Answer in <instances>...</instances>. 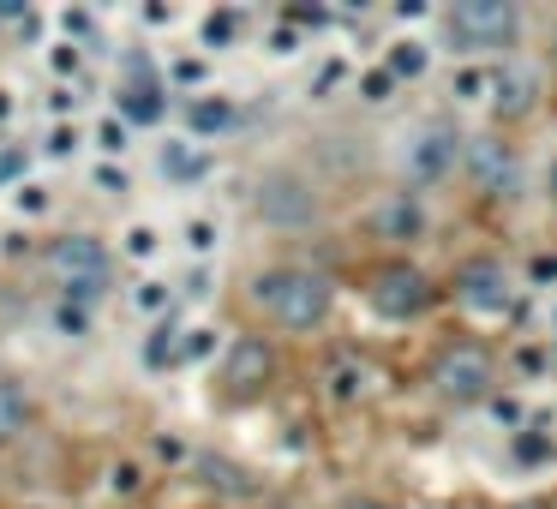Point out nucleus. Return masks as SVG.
<instances>
[{
    "label": "nucleus",
    "instance_id": "30",
    "mask_svg": "<svg viewBox=\"0 0 557 509\" xmlns=\"http://www.w3.org/2000/svg\"><path fill=\"white\" fill-rule=\"evenodd\" d=\"M540 456H552V438H522V462H540Z\"/></svg>",
    "mask_w": 557,
    "mask_h": 509
},
{
    "label": "nucleus",
    "instance_id": "23",
    "mask_svg": "<svg viewBox=\"0 0 557 509\" xmlns=\"http://www.w3.org/2000/svg\"><path fill=\"white\" fill-rule=\"evenodd\" d=\"M132 300H138V312H162V306H168V288H162V282H144Z\"/></svg>",
    "mask_w": 557,
    "mask_h": 509
},
{
    "label": "nucleus",
    "instance_id": "11",
    "mask_svg": "<svg viewBox=\"0 0 557 509\" xmlns=\"http://www.w3.org/2000/svg\"><path fill=\"white\" fill-rule=\"evenodd\" d=\"M270 372H276V354L258 336H240L228 348V360H222V384L228 390H258V384H270Z\"/></svg>",
    "mask_w": 557,
    "mask_h": 509
},
{
    "label": "nucleus",
    "instance_id": "26",
    "mask_svg": "<svg viewBox=\"0 0 557 509\" xmlns=\"http://www.w3.org/2000/svg\"><path fill=\"white\" fill-rule=\"evenodd\" d=\"M186 240H192V252H210V246H216V228H210V222H192Z\"/></svg>",
    "mask_w": 557,
    "mask_h": 509
},
{
    "label": "nucleus",
    "instance_id": "18",
    "mask_svg": "<svg viewBox=\"0 0 557 509\" xmlns=\"http://www.w3.org/2000/svg\"><path fill=\"white\" fill-rule=\"evenodd\" d=\"M162 174H174V180H198V174H204V156L186 150V144H168V150H162Z\"/></svg>",
    "mask_w": 557,
    "mask_h": 509
},
{
    "label": "nucleus",
    "instance_id": "27",
    "mask_svg": "<svg viewBox=\"0 0 557 509\" xmlns=\"http://www.w3.org/2000/svg\"><path fill=\"white\" fill-rule=\"evenodd\" d=\"M126 252L150 258V252H156V234H150V228H132V234H126Z\"/></svg>",
    "mask_w": 557,
    "mask_h": 509
},
{
    "label": "nucleus",
    "instance_id": "28",
    "mask_svg": "<svg viewBox=\"0 0 557 509\" xmlns=\"http://www.w3.org/2000/svg\"><path fill=\"white\" fill-rule=\"evenodd\" d=\"M102 150H126V132H120V120H102Z\"/></svg>",
    "mask_w": 557,
    "mask_h": 509
},
{
    "label": "nucleus",
    "instance_id": "21",
    "mask_svg": "<svg viewBox=\"0 0 557 509\" xmlns=\"http://www.w3.org/2000/svg\"><path fill=\"white\" fill-rule=\"evenodd\" d=\"M360 90H366V102H390V90H396V78H390V66H378V72H366V78H360Z\"/></svg>",
    "mask_w": 557,
    "mask_h": 509
},
{
    "label": "nucleus",
    "instance_id": "15",
    "mask_svg": "<svg viewBox=\"0 0 557 509\" xmlns=\"http://www.w3.org/2000/svg\"><path fill=\"white\" fill-rule=\"evenodd\" d=\"M120 108H126V120H162V96H156V84L144 78V84H126V96H120Z\"/></svg>",
    "mask_w": 557,
    "mask_h": 509
},
{
    "label": "nucleus",
    "instance_id": "16",
    "mask_svg": "<svg viewBox=\"0 0 557 509\" xmlns=\"http://www.w3.org/2000/svg\"><path fill=\"white\" fill-rule=\"evenodd\" d=\"M180 336H186V330H180L174 318H168V324H156V336H150L144 360H150V366H174V360H180Z\"/></svg>",
    "mask_w": 557,
    "mask_h": 509
},
{
    "label": "nucleus",
    "instance_id": "24",
    "mask_svg": "<svg viewBox=\"0 0 557 509\" xmlns=\"http://www.w3.org/2000/svg\"><path fill=\"white\" fill-rule=\"evenodd\" d=\"M210 354V330H186L180 336V360H204Z\"/></svg>",
    "mask_w": 557,
    "mask_h": 509
},
{
    "label": "nucleus",
    "instance_id": "1",
    "mask_svg": "<svg viewBox=\"0 0 557 509\" xmlns=\"http://www.w3.org/2000/svg\"><path fill=\"white\" fill-rule=\"evenodd\" d=\"M252 306L282 324V330H318L336 306V288L324 270H306V264H276V270H258L252 276Z\"/></svg>",
    "mask_w": 557,
    "mask_h": 509
},
{
    "label": "nucleus",
    "instance_id": "13",
    "mask_svg": "<svg viewBox=\"0 0 557 509\" xmlns=\"http://www.w3.org/2000/svg\"><path fill=\"white\" fill-rule=\"evenodd\" d=\"M192 468H198V480H204L210 492H222V498H258V480H252L246 468H234L228 456H192Z\"/></svg>",
    "mask_w": 557,
    "mask_h": 509
},
{
    "label": "nucleus",
    "instance_id": "3",
    "mask_svg": "<svg viewBox=\"0 0 557 509\" xmlns=\"http://www.w3.org/2000/svg\"><path fill=\"white\" fill-rule=\"evenodd\" d=\"M48 276L66 288V300L90 306V300L108 294V282H114V258H108L102 240H90V234H66V240L48 246Z\"/></svg>",
    "mask_w": 557,
    "mask_h": 509
},
{
    "label": "nucleus",
    "instance_id": "35",
    "mask_svg": "<svg viewBox=\"0 0 557 509\" xmlns=\"http://www.w3.org/2000/svg\"><path fill=\"white\" fill-rule=\"evenodd\" d=\"M552 342H557V300H552Z\"/></svg>",
    "mask_w": 557,
    "mask_h": 509
},
{
    "label": "nucleus",
    "instance_id": "12",
    "mask_svg": "<svg viewBox=\"0 0 557 509\" xmlns=\"http://www.w3.org/2000/svg\"><path fill=\"white\" fill-rule=\"evenodd\" d=\"M372 222H378L384 240H420V234H426V204H420L414 192H390Z\"/></svg>",
    "mask_w": 557,
    "mask_h": 509
},
{
    "label": "nucleus",
    "instance_id": "9",
    "mask_svg": "<svg viewBox=\"0 0 557 509\" xmlns=\"http://www.w3.org/2000/svg\"><path fill=\"white\" fill-rule=\"evenodd\" d=\"M540 90H546V78H540V66H528V60H504V66L492 72V108H498L504 120L534 114Z\"/></svg>",
    "mask_w": 557,
    "mask_h": 509
},
{
    "label": "nucleus",
    "instance_id": "29",
    "mask_svg": "<svg viewBox=\"0 0 557 509\" xmlns=\"http://www.w3.org/2000/svg\"><path fill=\"white\" fill-rule=\"evenodd\" d=\"M492 414H498L504 426H516V420H522V402H516V396H504V402H492Z\"/></svg>",
    "mask_w": 557,
    "mask_h": 509
},
{
    "label": "nucleus",
    "instance_id": "25",
    "mask_svg": "<svg viewBox=\"0 0 557 509\" xmlns=\"http://www.w3.org/2000/svg\"><path fill=\"white\" fill-rule=\"evenodd\" d=\"M204 36H210V42H228V36H234V12H216V18L204 24Z\"/></svg>",
    "mask_w": 557,
    "mask_h": 509
},
{
    "label": "nucleus",
    "instance_id": "22",
    "mask_svg": "<svg viewBox=\"0 0 557 509\" xmlns=\"http://www.w3.org/2000/svg\"><path fill=\"white\" fill-rule=\"evenodd\" d=\"M456 90H462V96H480V90H492V72L468 66V72H456Z\"/></svg>",
    "mask_w": 557,
    "mask_h": 509
},
{
    "label": "nucleus",
    "instance_id": "5",
    "mask_svg": "<svg viewBox=\"0 0 557 509\" xmlns=\"http://www.w3.org/2000/svg\"><path fill=\"white\" fill-rule=\"evenodd\" d=\"M456 162H462V138L444 120H420L396 150V168L408 186H438L444 174H456Z\"/></svg>",
    "mask_w": 557,
    "mask_h": 509
},
{
    "label": "nucleus",
    "instance_id": "7",
    "mask_svg": "<svg viewBox=\"0 0 557 509\" xmlns=\"http://www.w3.org/2000/svg\"><path fill=\"white\" fill-rule=\"evenodd\" d=\"M252 204H258V216L270 228H312L318 222V192L300 174H264L258 192H252Z\"/></svg>",
    "mask_w": 557,
    "mask_h": 509
},
{
    "label": "nucleus",
    "instance_id": "2",
    "mask_svg": "<svg viewBox=\"0 0 557 509\" xmlns=\"http://www.w3.org/2000/svg\"><path fill=\"white\" fill-rule=\"evenodd\" d=\"M444 30L456 54H504L522 36V6L516 0H462L444 12Z\"/></svg>",
    "mask_w": 557,
    "mask_h": 509
},
{
    "label": "nucleus",
    "instance_id": "17",
    "mask_svg": "<svg viewBox=\"0 0 557 509\" xmlns=\"http://www.w3.org/2000/svg\"><path fill=\"white\" fill-rule=\"evenodd\" d=\"M426 72V42H396L390 48V78H420Z\"/></svg>",
    "mask_w": 557,
    "mask_h": 509
},
{
    "label": "nucleus",
    "instance_id": "31",
    "mask_svg": "<svg viewBox=\"0 0 557 509\" xmlns=\"http://www.w3.org/2000/svg\"><path fill=\"white\" fill-rule=\"evenodd\" d=\"M18 168H24V150H6V156H0V186L18 180Z\"/></svg>",
    "mask_w": 557,
    "mask_h": 509
},
{
    "label": "nucleus",
    "instance_id": "20",
    "mask_svg": "<svg viewBox=\"0 0 557 509\" xmlns=\"http://www.w3.org/2000/svg\"><path fill=\"white\" fill-rule=\"evenodd\" d=\"M186 120H192L198 132H222V126L234 120V108H228V102H192V108H186Z\"/></svg>",
    "mask_w": 557,
    "mask_h": 509
},
{
    "label": "nucleus",
    "instance_id": "19",
    "mask_svg": "<svg viewBox=\"0 0 557 509\" xmlns=\"http://www.w3.org/2000/svg\"><path fill=\"white\" fill-rule=\"evenodd\" d=\"M360 390H366V372H360L354 360H342V366H330V396H336V402H354Z\"/></svg>",
    "mask_w": 557,
    "mask_h": 509
},
{
    "label": "nucleus",
    "instance_id": "34",
    "mask_svg": "<svg viewBox=\"0 0 557 509\" xmlns=\"http://www.w3.org/2000/svg\"><path fill=\"white\" fill-rule=\"evenodd\" d=\"M546 198H557V156L546 162Z\"/></svg>",
    "mask_w": 557,
    "mask_h": 509
},
{
    "label": "nucleus",
    "instance_id": "4",
    "mask_svg": "<svg viewBox=\"0 0 557 509\" xmlns=\"http://www.w3.org/2000/svg\"><path fill=\"white\" fill-rule=\"evenodd\" d=\"M432 384H438L444 402L474 408V402L492 396V384H498V360H492V348H480V342H450V348L432 360Z\"/></svg>",
    "mask_w": 557,
    "mask_h": 509
},
{
    "label": "nucleus",
    "instance_id": "10",
    "mask_svg": "<svg viewBox=\"0 0 557 509\" xmlns=\"http://www.w3.org/2000/svg\"><path fill=\"white\" fill-rule=\"evenodd\" d=\"M462 168L486 186V192H510L516 186V150L504 138H468L462 144Z\"/></svg>",
    "mask_w": 557,
    "mask_h": 509
},
{
    "label": "nucleus",
    "instance_id": "14",
    "mask_svg": "<svg viewBox=\"0 0 557 509\" xmlns=\"http://www.w3.org/2000/svg\"><path fill=\"white\" fill-rule=\"evenodd\" d=\"M24 432H30V396H24V384L0 378V444H12Z\"/></svg>",
    "mask_w": 557,
    "mask_h": 509
},
{
    "label": "nucleus",
    "instance_id": "8",
    "mask_svg": "<svg viewBox=\"0 0 557 509\" xmlns=\"http://www.w3.org/2000/svg\"><path fill=\"white\" fill-rule=\"evenodd\" d=\"M456 300H462L468 312H480V318H498V312L516 300L504 258H492V252H480V258H462V270H456Z\"/></svg>",
    "mask_w": 557,
    "mask_h": 509
},
{
    "label": "nucleus",
    "instance_id": "32",
    "mask_svg": "<svg viewBox=\"0 0 557 509\" xmlns=\"http://www.w3.org/2000/svg\"><path fill=\"white\" fill-rule=\"evenodd\" d=\"M342 509H396V504H384V498H372V492H360V498H348Z\"/></svg>",
    "mask_w": 557,
    "mask_h": 509
},
{
    "label": "nucleus",
    "instance_id": "33",
    "mask_svg": "<svg viewBox=\"0 0 557 509\" xmlns=\"http://www.w3.org/2000/svg\"><path fill=\"white\" fill-rule=\"evenodd\" d=\"M534 282H557V258H534Z\"/></svg>",
    "mask_w": 557,
    "mask_h": 509
},
{
    "label": "nucleus",
    "instance_id": "6",
    "mask_svg": "<svg viewBox=\"0 0 557 509\" xmlns=\"http://www.w3.org/2000/svg\"><path fill=\"white\" fill-rule=\"evenodd\" d=\"M366 300H372V312H378V318L408 324V318H420V312L432 306V282H426L414 264H384V270L372 276Z\"/></svg>",
    "mask_w": 557,
    "mask_h": 509
}]
</instances>
